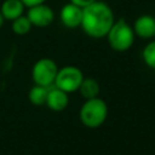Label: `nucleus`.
<instances>
[{"instance_id": "0eeeda50", "label": "nucleus", "mask_w": 155, "mask_h": 155, "mask_svg": "<svg viewBox=\"0 0 155 155\" xmlns=\"http://www.w3.org/2000/svg\"><path fill=\"white\" fill-rule=\"evenodd\" d=\"M59 18L64 27L70 29L78 28L81 25L82 21V7L69 1L61 8Z\"/></svg>"}, {"instance_id": "9d476101", "label": "nucleus", "mask_w": 155, "mask_h": 155, "mask_svg": "<svg viewBox=\"0 0 155 155\" xmlns=\"http://www.w3.org/2000/svg\"><path fill=\"white\" fill-rule=\"evenodd\" d=\"M24 10L25 6L21 0H5L0 7V12L6 21H13L24 15Z\"/></svg>"}, {"instance_id": "ddd939ff", "label": "nucleus", "mask_w": 155, "mask_h": 155, "mask_svg": "<svg viewBox=\"0 0 155 155\" xmlns=\"http://www.w3.org/2000/svg\"><path fill=\"white\" fill-rule=\"evenodd\" d=\"M33 25L27 17V15H22L16 19L11 21V29L16 35H25L31 30Z\"/></svg>"}, {"instance_id": "f03ea898", "label": "nucleus", "mask_w": 155, "mask_h": 155, "mask_svg": "<svg viewBox=\"0 0 155 155\" xmlns=\"http://www.w3.org/2000/svg\"><path fill=\"white\" fill-rule=\"evenodd\" d=\"M105 38L114 51L125 52L132 47L136 35L132 25L126 19L120 18L113 23Z\"/></svg>"}, {"instance_id": "6e6552de", "label": "nucleus", "mask_w": 155, "mask_h": 155, "mask_svg": "<svg viewBox=\"0 0 155 155\" xmlns=\"http://www.w3.org/2000/svg\"><path fill=\"white\" fill-rule=\"evenodd\" d=\"M132 28L134 35L140 39L155 38V17L150 15H142L136 18Z\"/></svg>"}, {"instance_id": "f257e3e1", "label": "nucleus", "mask_w": 155, "mask_h": 155, "mask_svg": "<svg viewBox=\"0 0 155 155\" xmlns=\"http://www.w3.org/2000/svg\"><path fill=\"white\" fill-rule=\"evenodd\" d=\"M114 22L115 18L113 10L104 1L96 0L82 7V21L80 27L90 38H105Z\"/></svg>"}, {"instance_id": "39448f33", "label": "nucleus", "mask_w": 155, "mask_h": 155, "mask_svg": "<svg viewBox=\"0 0 155 155\" xmlns=\"http://www.w3.org/2000/svg\"><path fill=\"white\" fill-rule=\"evenodd\" d=\"M82 80H84V74L78 67L67 65L63 67L62 69H58L54 80V86L63 90L67 93H70L79 90Z\"/></svg>"}, {"instance_id": "20e7f679", "label": "nucleus", "mask_w": 155, "mask_h": 155, "mask_svg": "<svg viewBox=\"0 0 155 155\" xmlns=\"http://www.w3.org/2000/svg\"><path fill=\"white\" fill-rule=\"evenodd\" d=\"M57 73H58V67L53 59L40 58L33 65L31 78L35 85L51 86L54 85Z\"/></svg>"}, {"instance_id": "1a4fd4ad", "label": "nucleus", "mask_w": 155, "mask_h": 155, "mask_svg": "<svg viewBox=\"0 0 155 155\" xmlns=\"http://www.w3.org/2000/svg\"><path fill=\"white\" fill-rule=\"evenodd\" d=\"M68 103H69L68 93L56 87L54 85H51L46 99V105L48 107V109L53 111H62L68 107Z\"/></svg>"}, {"instance_id": "f8f14e48", "label": "nucleus", "mask_w": 155, "mask_h": 155, "mask_svg": "<svg viewBox=\"0 0 155 155\" xmlns=\"http://www.w3.org/2000/svg\"><path fill=\"white\" fill-rule=\"evenodd\" d=\"M50 86H41V85H34L29 91V101L34 105H44L46 104L47 93H48Z\"/></svg>"}, {"instance_id": "2eb2a0df", "label": "nucleus", "mask_w": 155, "mask_h": 155, "mask_svg": "<svg viewBox=\"0 0 155 155\" xmlns=\"http://www.w3.org/2000/svg\"><path fill=\"white\" fill-rule=\"evenodd\" d=\"M69 1L73 2V4H75V5H78V6H80V7H85V6L94 2L96 0H69Z\"/></svg>"}, {"instance_id": "9b49d317", "label": "nucleus", "mask_w": 155, "mask_h": 155, "mask_svg": "<svg viewBox=\"0 0 155 155\" xmlns=\"http://www.w3.org/2000/svg\"><path fill=\"white\" fill-rule=\"evenodd\" d=\"M81 96L85 98V99H91V98H96L98 97L99 94V84L96 79L93 78H84L79 90H78Z\"/></svg>"}, {"instance_id": "f3484780", "label": "nucleus", "mask_w": 155, "mask_h": 155, "mask_svg": "<svg viewBox=\"0 0 155 155\" xmlns=\"http://www.w3.org/2000/svg\"><path fill=\"white\" fill-rule=\"evenodd\" d=\"M5 21H6V19L4 18V16H2V13L0 12V28H1L2 25H4V22H5Z\"/></svg>"}, {"instance_id": "4468645a", "label": "nucleus", "mask_w": 155, "mask_h": 155, "mask_svg": "<svg viewBox=\"0 0 155 155\" xmlns=\"http://www.w3.org/2000/svg\"><path fill=\"white\" fill-rule=\"evenodd\" d=\"M142 57L144 63L151 68L155 69V40L150 41L149 44H147L142 51Z\"/></svg>"}, {"instance_id": "423d86ee", "label": "nucleus", "mask_w": 155, "mask_h": 155, "mask_svg": "<svg viewBox=\"0 0 155 155\" xmlns=\"http://www.w3.org/2000/svg\"><path fill=\"white\" fill-rule=\"evenodd\" d=\"M25 15L29 18L31 25L36 28H46L50 24H52L54 19L53 10L45 2L28 7V11Z\"/></svg>"}, {"instance_id": "7ed1b4c3", "label": "nucleus", "mask_w": 155, "mask_h": 155, "mask_svg": "<svg viewBox=\"0 0 155 155\" xmlns=\"http://www.w3.org/2000/svg\"><path fill=\"white\" fill-rule=\"evenodd\" d=\"M108 116V105L99 98L86 99L80 109V120L88 128H97L102 126Z\"/></svg>"}, {"instance_id": "dca6fc26", "label": "nucleus", "mask_w": 155, "mask_h": 155, "mask_svg": "<svg viewBox=\"0 0 155 155\" xmlns=\"http://www.w3.org/2000/svg\"><path fill=\"white\" fill-rule=\"evenodd\" d=\"M23 4H24V6L28 8V7H31V6H34V5H39V4H42V2H45L46 0H21Z\"/></svg>"}]
</instances>
